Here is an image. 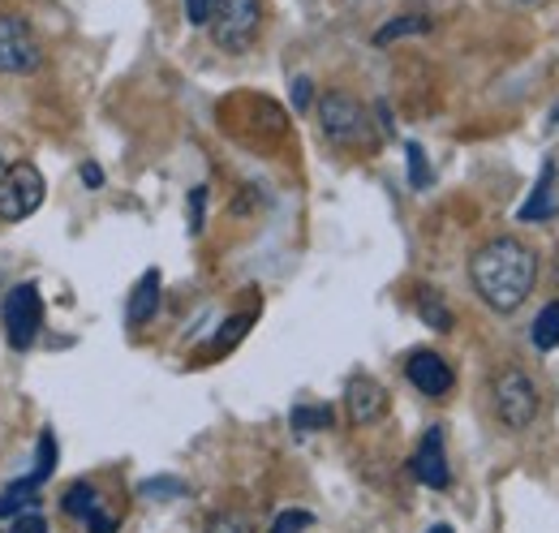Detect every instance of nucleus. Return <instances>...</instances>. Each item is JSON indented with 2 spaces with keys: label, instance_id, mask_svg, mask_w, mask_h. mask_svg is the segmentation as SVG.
I'll return each instance as SVG.
<instances>
[{
  "label": "nucleus",
  "instance_id": "f257e3e1",
  "mask_svg": "<svg viewBox=\"0 0 559 533\" xmlns=\"http://www.w3.org/2000/svg\"><path fill=\"white\" fill-rule=\"evenodd\" d=\"M469 280L495 315H512L530 301L538 284V254L516 237H495L469 259Z\"/></svg>",
  "mask_w": 559,
  "mask_h": 533
},
{
  "label": "nucleus",
  "instance_id": "f03ea898",
  "mask_svg": "<svg viewBox=\"0 0 559 533\" xmlns=\"http://www.w3.org/2000/svg\"><path fill=\"white\" fill-rule=\"evenodd\" d=\"M211 39L219 52H250L263 26V0H215L207 13Z\"/></svg>",
  "mask_w": 559,
  "mask_h": 533
},
{
  "label": "nucleus",
  "instance_id": "7ed1b4c3",
  "mask_svg": "<svg viewBox=\"0 0 559 533\" xmlns=\"http://www.w3.org/2000/svg\"><path fill=\"white\" fill-rule=\"evenodd\" d=\"M490 400H495V417L508 430H525L538 417V388L521 366H503L490 383Z\"/></svg>",
  "mask_w": 559,
  "mask_h": 533
},
{
  "label": "nucleus",
  "instance_id": "20e7f679",
  "mask_svg": "<svg viewBox=\"0 0 559 533\" xmlns=\"http://www.w3.org/2000/svg\"><path fill=\"white\" fill-rule=\"evenodd\" d=\"M39 66H44V48H39L31 22L13 17V13H0V73L22 78V73H35Z\"/></svg>",
  "mask_w": 559,
  "mask_h": 533
},
{
  "label": "nucleus",
  "instance_id": "39448f33",
  "mask_svg": "<svg viewBox=\"0 0 559 533\" xmlns=\"http://www.w3.org/2000/svg\"><path fill=\"white\" fill-rule=\"evenodd\" d=\"M44 206V177L35 164H9L0 173V220H26Z\"/></svg>",
  "mask_w": 559,
  "mask_h": 533
},
{
  "label": "nucleus",
  "instance_id": "423d86ee",
  "mask_svg": "<svg viewBox=\"0 0 559 533\" xmlns=\"http://www.w3.org/2000/svg\"><path fill=\"white\" fill-rule=\"evenodd\" d=\"M0 315H4V335H9V344H13V348H31L35 335H39V328H44V301H39V288H35V284H17V288H9Z\"/></svg>",
  "mask_w": 559,
  "mask_h": 533
},
{
  "label": "nucleus",
  "instance_id": "0eeeda50",
  "mask_svg": "<svg viewBox=\"0 0 559 533\" xmlns=\"http://www.w3.org/2000/svg\"><path fill=\"white\" fill-rule=\"evenodd\" d=\"M319 126L332 142H357L366 133V108L353 99L349 91H328L319 99Z\"/></svg>",
  "mask_w": 559,
  "mask_h": 533
},
{
  "label": "nucleus",
  "instance_id": "6e6552de",
  "mask_svg": "<svg viewBox=\"0 0 559 533\" xmlns=\"http://www.w3.org/2000/svg\"><path fill=\"white\" fill-rule=\"evenodd\" d=\"M414 477H418L421 486H430V490H448L452 486V469H448V452H443V430L439 426H430L426 435H421L418 452H414Z\"/></svg>",
  "mask_w": 559,
  "mask_h": 533
},
{
  "label": "nucleus",
  "instance_id": "1a4fd4ad",
  "mask_svg": "<svg viewBox=\"0 0 559 533\" xmlns=\"http://www.w3.org/2000/svg\"><path fill=\"white\" fill-rule=\"evenodd\" d=\"M405 375H409V383L418 388L421 396H448L452 392V383H456V375H452V366L439 357V353H430V348H418L409 362H405Z\"/></svg>",
  "mask_w": 559,
  "mask_h": 533
},
{
  "label": "nucleus",
  "instance_id": "9d476101",
  "mask_svg": "<svg viewBox=\"0 0 559 533\" xmlns=\"http://www.w3.org/2000/svg\"><path fill=\"white\" fill-rule=\"evenodd\" d=\"M345 408H349V417L357 426H374V422L388 413V392H383L374 379L357 375L349 383V392H345Z\"/></svg>",
  "mask_w": 559,
  "mask_h": 533
},
{
  "label": "nucleus",
  "instance_id": "9b49d317",
  "mask_svg": "<svg viewBox=\"0 0 559 533\" xmlns=\"http://www.w3.org/2000/svg\"><path fill=\"white\" fill-rule=\"evenodd\" d=\"M126 315H130V328H146V323L159 315V271H155V266L142 271V280L134 284V293H130Z\"/></svg>",
  "mask_w": 559,
  "mask_h": 533
},
{
  "label": "nucleus",
  "instance_id": "f8f14e48",
  "mask_svg": "<svg viewBox=\"0 0 559 533\" xmlns=\"http://www.w3.org/2000/svg\"><path fill=\"white\" fill-rule=\"evenodd\" d=\"M525 224H543V220H551L556 215V164L547 159V168H543V177H538V186H534V194L525 199V206L516 211Z\"/></svg>",
  "mask_w": 559,
  "mask_h": 533
},
{
  "label": "nucleus",
  "instance_id": "ddd939ff",
  "mask_svg": "<svg viewBox=\"0 0 559 533\" xmlns=\"http://www.w3.org/2000/svg\"><path fill=\"white\" fill-rule=\"evenodd\" d=\"M35 499H39V482H35V477H17V482H9V486H4V495H0V517L31 512V508H35Z\"/></svg>",
  "mask_w": 559,
  "mask_h": 533
},
{
  "label": "nucleus",
  "instance_id": "4468645a",
  "mask_svg": "<svg viewBox=\"0 0 559 533\" xmlns=\"http://www.w3.org/2000/svg\"><path fill=\"white\" fill-rule=\"evenodd\" d=\"M418 315L430 332H452V310L435 288H418Z\"/></svg>",
  "mask_w": 559,
  "mask_h": 533
},
{
  "label": "nucleus",
  "instance_id": "2eb2a0df",
  "mask_svg": "<svg viewBox=\"0 0 559 533\" xmlns=\"http://www.w3.org/2000/svg\"><path fill=\"white\" fill-rule=\"evenodd\" d=\"M332 422H336V408H332V404H297V408H293V430H297V435L332 430Z\"/></svg>",
  "mask_w": 559,
  "mask_h": 533
},
{
  "label": "nucleus",
  "instance_id": "dca6fc26",
  "mask_svg": "<svg viewBox=\"0 0 559 533\" xmlns=\"http://www.w3.org/2000/svg\"><path fill=\"white\" fill-rule=\"evenodd\" d=\"M426 31H430V17H418V13H414V17H392L388 26H379V31H374V44H379V48H388V44H396V39L426 35Z\"/></svg>",
  "mask_w": 559,
  "mask_h": 533
},
{
  "label": "nucleus",
  "instance_id": "f3484780",
  "mask_svg": "<svg viewBox=\"0 0 559 533\" xmlns=\"http://www.w3.org/2000/svg\"><path fill=\"white\" fill-rule=\"evenodd\" d=\"M530 340H534V348H538V353H551V348H559V301H551V306H547V310L534 319Z\"/></svg>",
  "mask_w": 559,
  "mask_h": 533
},
{
  "label": "nucleus",
  "instance_id": "a211bd4d",
  "mask_svg": "<svg viewBox=\"0 0 559 533\" xmlns=\"http://www.w3.org/2000/svg\"><path fill=\"white\" fill-rule=\"evenodd\" d=\"M61 508H66L70 517H78V521H86V517L99 508V490H95L91 482H78V486H70V490H66Z\"/></svg>",
  "mask_w": 559,
  "mask_h": 533
},
{
  "label": "nucleus",
  "instance_id": "6ab92c4d",
  "mask_svg": "<svg viewBox=\"0 0 559 533\" xmlns=\"http://www.w3.org/2000/svg\"><path fill=\"white\" fill-rule=\"evenodd\" d=\"M405 164H409V186L414 190H430V159H426V151H421V142H405Z\"/></svg>",
  "mask_w": 559,
  "mask_h": 533
},
{
  "label": "nucleus",
  "instance_id": "aec40b11",
  "mask_svg": "<svg viewBox=\"0 0 559 533\" xmlns=\"http://www.w3.org/2000/svg\"><path fill=\"white\" fill-rule=\"evenodd\" d=\"M52 469H57V435L44 430V435H39V457H35V473H31V477L44 486V482L52 477Z\"/></svg>",
  "mask_w": 559,
  "mask_h": 533
},
{
  "label": "nucleus",
  "instance_id": "412c9836",
  "mask_svg": "<svg viewBox=\"0 0 559 533\" xmlns=\"http://www.w3.org/2000/svg\"><path fill=\"white\" fill-rule=\"evenodd\" d=\"M310 525H314V512H306V508H284L267 533H306Z\"/></svg>",
  "mask_w": 559,
  "mask_h": 533
},
{
  "label": "nucleus",
  "instance_id": "4be33fe9",
  "mask_svg": "<svg viewBox=\"0 0 559 533\" xmlns=\"http://www.w3.org/2000/svg\"><path fill=\"white\" fill-rule=\"evenodd\" d=\"M181 495H186L181 477H151V482H142V499H181Z\"/></svg>",
  "mask_w": 559,
  "mask_h": 533
},
{
  "label": "nucleus",
  "instance_id": "5701e85b",
  "mask_svg": "<svg viewBox=\"0 0 559 533\" xmlns=\"http://www.w3.org/2000/svg\"><path fill=\"white\" fill-rule=\"evenodd\" d=\"M250 323H254V315H241V319H228L224 328H219V335H215V348H233L241 335L250 332Z\"/></svg>",
  "mask_w": 559,
  "mask_h": 533
},
{
  "label": "nucleus",
  "instance_id": "b1692460",
  "mask_svg": "<svg viewBox=\"0 0 559 533\" xmlns=\"http://www.w3.org/2000/svg\"><path fill=\"white\" fill-rule=\"evenodd\" d=\"M207 533H254V530H250V521H246V517H233V512H219V517H211Z\"/></svg>",
  "mask_w": 559,
  "mask_h": 533
},
{
  "label": "nucleus",
  "instance_id": "393cba45",
  "mask_svg": "<svg viewBox=\"0 0 559 533\" xmlns=\"http://www.w3.org/2000/svg\"><path fill=\"white\" fill-rule=\"evenodd\" d=\"M310 104H314V86H310L306 73H297V78H293V112H306Z\"/></svg>",
  "mask_w": 559,
  "mask_h": 533
},
{
  "label": "nucleus",
  "instance_id": "a878e982",
  "mask_svg": "<svg viewBox=\"0 0 559 533\" xmlns=\"http://www.w3.org/2000/svg\"><path fill=\"white\" fill-rule=\"evenodd\" d=\"M9 533H48V521H44L39 512H17Z\"/></svg>",
  "mask_w": 559,
  "mask_h": 533
},
{
  "label": "nucleus",
  "instance_id": "bb28decb",
  "mask_svg": "<svg viewBox=\"0 0 559 533\" xmlns=\"http://www.w3.org/2000/svg\"><path fill=\"white\" fill-rule=\"evenodd\" d=\"M86 530H91V533H117V517H112V512L99 504V508L86 517Z\"/></svg>",
  "mask_w": 559,
  "mask_h": 533
},
{
  "label": "nucleus",
  "instance_id": "cd10ccee",
  "mask_svg": "<svg viewBox=\"0 0 559 533\" xmlns=\"http://www.w3.org/2000/svg\"><path fill=\"white\" fill-rule=\"evenodd\" d=\"M203 206H207V190L199 186V190L190 194V233H203Z\"/></svg>",
  "mask_w": 559,
  "mask_h": 533
},
{
  "label": "nucleus",
  "instance_id": "c85d7f7f",
  "mask_svg": "<svg viewBox=\"0 0 559 533\" xmlns=\"http://www.w3.org/2000/svg\"><path fill=\"white\" fill-rule=\"evenodd\" d=\"M215 0H186V17H190V26H207V13Z\"/></svg>",
  "mask_w": 559,
  "mask_h": 533
},
{
  "label": "nucleus",
  "instance_id": "c756f323",
  "mask_svg": "<svg viewBox=\"0 0 559 533\" xmlns=\"http://www.w3.org/2000/svg\"><path fill=\"white\" fill-rule=\"evenodd\" d=\"M82 186L86 190H99L104 186V168L99 164H82Z\"/></svg>",
  "mask_w": 559,
  "mask_h": 533
},
{
  "label": "nucleus",
  "instance_id": "7c9ffc66",
  "mask_svg": "<svg viewBox=\"0 0 559 533\" xmlns=\"http://www.w3.org/2000/svg\"><path fill=\"white\" fill-rule=\"evenodd\" d=\"M426 533H452L448 525H435V530H426Z\"/></svg>",
  "mask_w": 559,
  "mask_h": 533
},
{
  "label": "nucleus",
  "instance_id": "2f4dec72",
  "mask_svg": "<svg viewBox=\"0 0 559 533\" xmlns=\"http://www.w3.org/2000/svg\"><path fill=\"white\" fill-rule=\"evenodd\" d=\"M551 121H556V126H559V108H556V112H551Z\"/></svg>",
  "mask_w": 559,
  "mask_h": 533
},
{
  "label": "nucleus",
  "instance_id": "473e14b6",
  "mask_svg": "<svg viewBox=\"0 0 559 533\" xmlns=\"http://www.w3.org/2000/svg\"><path fill=\"white\" fill-rule=\"evenodd\" d=\"M521 4H538V0H521Z\"/></svg>",
  "mask_w": 559,
  "mask_h": 533
}]
</instances>
